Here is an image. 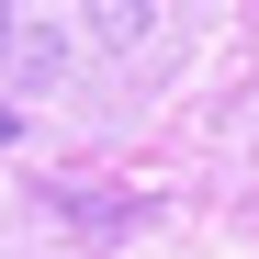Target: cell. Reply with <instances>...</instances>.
Here are the masks:
<instances>
[{"mask_svg": "<svg viewBox=\"0 0 259 259\" xmlns=\"http://www.w3.org/2000/svg\"><path fill=\"white\" fill-rule=\"evenodd\" d=\"M91 12H102V34H113V46H136V34H147V0H91Z\"/></svg>", "mask_w": 259, "mask_h": 259, "instance_id": "obj_1", "label": "cell"}, {"mask_svg": "<svg viewBox=\"0 0 259 259\" xmlns=\"http://www.w3.org/2000/svg\"><path fill=\"white\" fill-rule=\"evenodd\" d=\"M12 34H23V0H0V68H12Z\"/></svg>", "mask_w": 259, "mask_h": 259, "instance_id": "obj_2", "label": "cell"}, {"mask_svg": "<svg viewBox=\"0 0 259 259\" xmlns=\"http://www.w3.org/2000/svg\"><path fill=\"white\" fill-rule=\"evenodd\" d=\"M12 136H23V113H12V102H0V147H12Z\"/></svg>", "mask_w": 259, "mask_h": 259, "instance_id": "obj_3", "label": "cell"}]
</instances>
